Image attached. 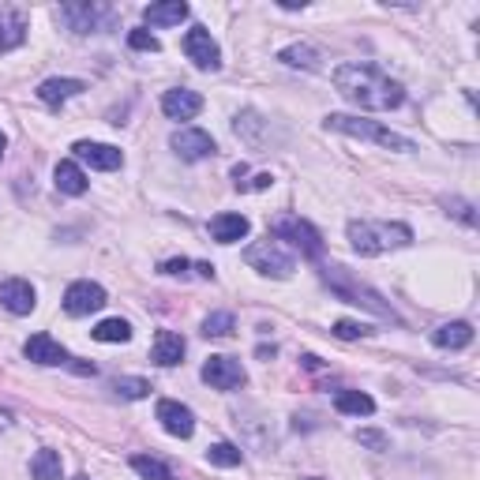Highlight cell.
Here are the masks:
<instances>
[{"instance_id": "cell-30", "label": "cell", "mask_w": 480, "mask_h": 480, "mask_svg": "<svg viewBox=\"0 0 480 480\" xmlns=\"http://www.w3.org/2000/svg\"><path fill=\"white\" fill-rule=\"evenodd\" d=\"M113 394L124 398V402H139V398L151 394V383L139 379V375H120V379L113 383Z\"/></svg>"}, {"instance_id": "cell-31", "label": "cell", "mask_w": 480, "mask_h": 480, "mask_svg": "<svg viewBox=\"0 0 480 480\" xmlns=\"http://www.w3.org/2000/svg\"><path fill=\"white\" fill-rule=\"evenodd\" d=\"M233 327H236L233 312H211L203 319V338H229Z\"/></svg>"}, {"instance_id": "cell-8", "label": "cell", "mask_w": 480, "mask_h": 480, "mask_svg": "<svg viewBox=\"0 0 480 480\" xmlns=\"http://www.w3.org/2000/svg\"><path fill=\"white\" fill-rule=\"evenodd\" d=\"M184 57L196 64L199 72H218L221 68V50H218V42L211 38L206 27H191L184 35Z\"/></svg>"}, {"instance_id": "cell-25", "label": "cell", "mask_w": 480, "mask_h": 480, "mask_svg": "<svg viewBox=\"0 0 480 480\" xmlns=\"http://www.w3.org/2000/svg\"><path fill=\"white\" fill-rule=\"evenodd\" d=\"M94 334V342H105V345H124V342H132V323L128 319H102L98 327L90 330Z\"/></svg>"}, {"instance_id": "cell-4", "label": "cell", "mask_w": 480, "mask_h": 480, "mask_svg": "<svg viewBox=\"0 0 480 480\" xmlns=\"http://www.w3.org/2000/svg\"><path fill=\"white\" fill-rule=\"evenodd\" d=\"M323 128H327V132L353 135V139H372V143H379V147L398 151V154L417 151V147H413V139H406V135L391 132V128H383L379 120H364V117H349V113H330V117L323 120Z\"/></svg>"}, {"instance_id": "cell-36", "label": "cell", "mask_w": 480, "mask_h": 480, "mask_svg": "<svg viewBox=\"0 0 480 480\" xmlns=\"http://www.w3.org/2000/svg\"><path fill=\"white\" fill-rule=\"evenodd\" d=\"M188 259H166L162 263V275H173V278H177V275H188Z\"/></svg>"}, {"instance_id": "cell-24", "label": "cell", "mask_w": 480, "mask_h": 480, "mask_svg": "<svg viewBox=\"0 0 480 480\" xmlns=\"http://www.w3.org/2000/svg\"><path fill=\"white\" fill-rule=\"evenodd\" d=\"M53 181H57V191H64V196H83L87 191V173L75 162H57Z\"/></svg>"}, {"instance_id": "cell-16", "label": "cell", "mask_w": 480, "mask_h": 480, "mask_svg": "<svg viewBox=\"0 0 480 480\" xmlns=\"http://www.w3.org/2000/svg\"><path fill=\"white\" fill-rule=\"evenodd\" d=\"M162 113H166L169 120H191V117L203 113V98H199L196 90H188V87L166 90V94H162Z\"/></svg>"}, {"instance_id": "cell-14", "label": "cell", "mask_w": 480, "mask_h": 480, "mask_svg": "<svg viewBox=\"0 0 480 480\" xmlns=\"http://www.w3.org/2000/svg\"><path fill=\"white\" fill-rule=\"evenodd\" d=\"M75 158L79 162H87L90 169H102V173H113L124 166V154L117 147H109V143H90V139H79L75 143Z\"/></svg>"}, {"instance_id": "cell-9", "label": "cell", "mask_w": 480, "mask_h": 480, "mask_svg": "<svg viewBox=\"0 0 480 480\" xmlns=\"http://www.w3.org/2000/svg\"><path fill=\"white\" fill-rule=\"evenodd\" d=\"M203 383H211L214 391H236L248 383V372L233 357H211L203 364Z\"/></svg>"}, {"instance_id": "cell-34", "label": "cell", "mask_w": 480, "mask_h": 480, "mask_svg": "<svg viewBox=\"0 0 480 480\" xmlns=\"http://www.w3.org/2000/svg\"><path fill=\"white\" fill-rule=\"evenodd\" d=\"M443 206H446V214H454L458 221H466V226H476L473 203H466V199H443Z\"/></svg>"}, {"instance_id": "cell-18", "label": "cell", "mask_w": 480, "mask_h": 480, "mask_svg": "<svg viewBox=\"0 0 480 480\" xmlns=\"http://www.w3.org/2000/svg\"><path fill=\"white\" fill-rule=\"evenodd\" d=\"M87 83L83 79H45V83L38 87V98L50 105V109H60L68 98H75V94H83Z\"/></svg>"}, {"instance_id": "cell-21", "label": "cell", "mask_w": 480, "mask_h": 480, "mask_svg": "<svg viewBox=\"0 0 480 480\" xmlns=\"http://www.w3.org/2000/svg\"><path fill=\"white\" fill-rule=\"evenodd\" d=\"M248 218L244 214H218L211 218V236L218 240V244H236V240L248 236Z\"/></svg>"}, {"instance_id": "cell-1", "label": "cell", "mask_w": 480, "mask_h": 480, "mask_svg": "<svg viewBox=\"0 0 480 480\" xmlns=\"http://www.w3.org/2000/svg\"><path fill=\"white\" fill-rule=\"evenodd\" d=\"M334 79V90L342 94L345 102H353L360 109H372V113H391L406 102V90L398 79H391L383 68L375 64H364V60H353V64H342V68L330 72Z\"/></svg>"}, {"instance_id": "cell-3", "label": "cell", "mask_w": 480, "mask_h": 480, "mask_svg": "<svg viewBox=\"0 0 480 480\" xmlns=\"http://www.w3.org/2000/svg\"><path fill=\"white\" fill-rule=\"evenodd\" d=\"M323 282L330 285V293H338L342 300H349V304H357V308H368V312H375L379 319H391V323H402L398 319V312L391 308L387 300H383L372 285H364V282H357L353 275H349L345 267H327L323 270Z\"/></svg>"}, {"instance_id": "cell-5", "label": "cell", "mask_w": 480, "mask_h": 480, "mask_svg": "<svg viewBox=\"0 0 480 480\" xmlns=\"http://www.w3.org/2000/svg\"><path fill=\"white\" fill-rule=\"evenodd\" d=\"M244 263L252 270H259V275H267V278H290L293 267H297L293 252L285 248V240H278V236H267V240L248 244L244 248Z\"/></svg>"}, {"instance_id": "cell-17", "label": "cell", "mask_w": 480, "mask_h": 480, "mask_svg": "<svg viewBox=\"0 0 480 480\" xmlns=\"http://www.w3.org/2000/svg\"><path fill=\"white\" fill-rule=\"evenodd\" d=\"M188 353V345L177 330H158L154 334V345H151V360L154 364H162V368H173V364H181Z\"/></svg>"}, {"instance_id": "cell-40", "label": "cell", "mask_w": 480, "mask_h": 480, "mask_svg": "<svg viewBox=\"0 0 480 480\" xmlns=\"http://www.w3.org/2000/svg\"><path fill=\"white\" fill-rule=\"evenodd\" d=\"M4 147H8V139H4V132H0V154H4Z\"/></svg>"}, {"instance_id": "cell-35", "label": "cell", "mask_w": 480, "mask_h": 480, "mask_svg": "<svg viewBox=\"0 0 480 480\" xmlns=\"http://www.w3.org/2000/svg\"><path fill=\"white\" fill-rule=\"evenodd\" d=\"M357 443L360 446H372V451H387V446H391V439L383 436V431H372V428H360L357 431Z\"/></svg>"}, {"instance_id": "cell-26", "label": "cell", "mask_w": 480, "mask_h": 480, "mask_svg": "<svg viewBox=\"0 0 480 480\" xmlns=\"http://www.w3.org/2000/svg\"><path fill=\"white\" fill-rule=\"evenodd\" d=\"M282 64H290V68H304V72H319V50H312V45H285V50L278 53Z\"/></svg>"}, {"instance_id": "cell-23", "label": "cell", "mask_w": 480, "mask_h": 480, "mask_svg": "<svg viewBox=\"0 0 480 480\" xmlns=\"http://www.w3.org/2000/svg\"><path fill=\"white\" fill-rule=\"evenodd\" d=\"M473 342V327L469 323H443L439 330H431V345H439V349H466Z\"/></svg>"}, {"instance_id": "cell-33", "label": "cell", "mask_w": 480, "mask_h": 480, "mask_svg": "<svg viewBox=\"0 0 480 480\" xmlns=\"http://www.w3.org/2000/svg\"><path fill=\"white\" fill-rule=\"evenodd\" d=\"M128 45L139 50V53H158V50H162V42H158L151 30H132V35H128Z\"/></svg>"}, {"instance_id": "cell-15", "label": "cell", "mask_w": 480, "mask_h": 480, "mask_svg": "<svg viewBox=\"0 0 480 480\" xmlns=\"http://www.w3.org/2000/svg\"><path fill=\"white\" fill-rule=\"evenodd\" d=\"M23 353H27V360H35V364H42V368H60V364L72 360L68 349H64L57 338H50V334H35V338H27Z\"/></svg>"}, {"instance_id": "cell-39", "label": "cell", "mask_w": 480, "mask_h": 480, "mask_svg": "<svg viewBox=\"0 0 480 480\" xmlns=\"http://www.w3.org/2000/svg\"><path fill=\"white\" fill-rule=\"evenodd\" d=\"M282 8L285 12H297V8H304V0H282Z\"/></svg>"}, {"instance_id": "cell-13", "label": "cell", "mask_w": 480, "mask_h": 480, "mask_svg": "<svg viewBox=\"0 0 480 480\" xmlns=\"http://www.w3.org/2000/svg\"><path fill=\"white\" fill-rule=\"evenodd\" d=\"M38 304V293L35 285L27 278H4L0 282V308H8L12 315H30Z\"/></svg>"}, {"instance_id": "cell-42", "label": "cell", "mask_w": 480, "mask_h": 480, "mask_svg": "<svg viewBox=\"0 0 480 480\" xmlns=\"http://www.w3.org/2000/svg\"><path fill=\"white\" fill-rule=\"evenodd\" d=\"M79 480H87V476H79Z\"/></svg>"}, {"instance_id": "cell-29", "label": "cell", "mask_w": 480, "mask_h": 480, "mask_svg": "<svg viewBox=\"0 0 480 480\" xmlns=\"http://www.w3.org/2000/svg\"><path fill=\"white\" fill-rule=\"evenodd\" d=\"M132 469L143 476V480H173V473H169V466L162 458H151V454H135L132 458Z\"/></svg>"}, {"instance_id": "cell-38", "label": "cell", "mask_w": 480, "mask_h": 480, "mask_svg": "<svg viewBox=\"0 0 480 480\" xmlns=\"http://www.w3.org/2000/svg\"><path fill=\"white\" fill-rule=\"evenodd\" d=\"M196 270H199L203 278H214V267H211V263H196Z\"/></svg>"}, {"instance_id": "cell-28", "label": "cell", "mask_w": 480, "mask_h": 480, "mask_svg": "<svg viewBox=\"0 0 480 480\" xmlns=\"http://www.w3.org/2000/svg\"><path fill=\"white\" fill-rule=\"evenodd\" d=\"M206 461H211V466H221V469H233L244 461V454H240V446H233V443H211L206 446Z\"/></svg>"}, {"instance_id": "cell-27", "label": "cell", "mask_w": 480, "mask_h": 480, "mask_svg": "<svg viewBox=\"0 0 480 480\" xmlns=\"http://www.w3.org/2000/svg\"><path fill=\"white\" fill-rule=\"evenodd\" d=\"M60 473H64V466H60V454L57 451H38L35 458H30V476L35 480H60Z\"/></svg>"}, {"instance_id": "cell-41", "label": "cell", "mask_w": 480, "mask_h": 480, "mask_svg": "<svg viewBox=\"0 0 480 480\" xmlns=\"http://www.w3.org/2000/svg\"><path fill=\"white\" fill-rule=\"evenodd\" d=\"M312 480H323V476H312Z\"/></svg>"}, {"instance_id": "cell-2", "label": "cell", "mask_w": 480, "mask_h": 480, "mask_svg": "<svg viewBox=\"0 0 480 480\" xmlns=\"http://www.w3.org/2000/svg\"><path fill=\"white\" fill-rule=\"evenodd\" d=\"M349 244H353L357 255H387L413 244V229L406 221H375V218H353L349 221Z\"/></svg>"}, {"instance_id": "cell-20", "label": "cell", "mask_w": 480, "mask_h": 480, "mask_svg": "<svg viewBox=\"0 0 480 480\" xmlns=\"http://www.w3.org/2000/svg\"><path fill=\"white\" fill-rule=\"evenodd\" d=\"M143 19L151 27H177L188 19V4L184 0H162V4H147L143 8Z\"/></svg>"}, {"instance_id": "cell-11", "label": "cell", "mask_w": 480, "mask_h": 480, "mask_svg": "<svg viewBox=\"0 0 480 480\" xmlns=\"http://www.w3.org/2000/svg\"><path fill=\"white\" fill-rule=\"evenodd\" d=\"M169 147L177 151L184 162H203V158H211V154H218V147H214V139L206 135V132H199V128H181V132H173V139H169Z\"/></svg>"}, {"instance_id": "cell-7", "label": "cell", "mask_w": 480, "mask_h": 480, "mask_svg": "<svg viewBox=\"0 0 480 480\" xmlns=\"http://www.w3.org/2000/svg\"><path fill=\"white\" fill-rule=\"evenodd\" d=\"M60 19L68 23L75 35H94V30L113 27V8H109V4H87V0H75V4H60Z\"/></svg>"}, {"instance_id": "cell-6", "label": "cell", "mask_w": 480, "mask_h": 480, "mask_svg": "<svg viewBox=\"0 0 480 480\" xmlns=\"http://www.w3.org/2000/svg\"><path fill=\"white\" fill-rule=\"evenodd\" d=\"M270 236L290 240V244L300 255H308V259H319V255H323V236H319V229L297 214H278L275 221H270Z\"/></svg>"}, {"instance_id": "cell-37", "label": "cell", "mask_w": 480, "mask_h": 480, "mask_svg": "<svg viewBox=\"0 0 480 480\" xmlns=\"http://www.w3.org/2000/svg\"><path fill=\"white\" fill-rule=\"evenodd\" d=\"M270 184H275V177H270V173H259V177H255L248 188H255V191H263V188H270Z\"/></svg>"}, {"instance_id": "cell-10", "label": "cell", "mask_w": 480, "mask_h": 480, "mask_svg": "<svg viewBox=\"0 0 480 480\" xmlns=\"http://www.w3.org/2000/svg\"><path fill=\"white\" fill-rule=\"evenodd\" d=\"M105 304V290L98 282H72L68 290H64V312L68 315H90V312H98Z\"/></svg>"}, {"instance_id": "cell-32", "label": "cell", "mask_w": 480, "mask_h": 480, "mask_svg": "<svg viewBox=\"0 0 480 480\" xmlns=\"http://www.w3.org/2000/svg\"><path fill=\"white\" fill-rule=\"evenodd\" d=\"M368 330L364 323H353V319H338V323H334V338H342V342H357V338H368Z\"/></svg>"}, {"instance_id": "cell-22", "label": "cell", "mask_w": 480, "mask_h": 480, "mask_svg": "<svg viewBox=\"0 0 480 480\" xmlns=\"http://www.w3.org/2000/svg\"><path fill=\"white\" fill-rule=\"evenodd\" d=\"M334 409L345 413V417H372L375 402H372V394H364V391H338L334 394Z\"/></svg>"}, {"instance_id": "cell-19", "label": "cell", "mask_w": 480, "mask_h": 480, "mask_svg": "<svg viewBox=\"0 0 480 480\" xmlns=\"http://www.w3.org/2000/svg\"><path fill=\"white\" fill-rule=\"evenodd\" d=\"M27 38V15L19 8H0V53L23 45Z\"/></svg>"}, {"instance_id": "cell-12", "label": "cell", "mask_w": 480, "mask_h": 480, "mask_svg": "<svg viewBox=\"0 0 480 480\" xmlns=\"http://www.w3.org/2000/svg\"><path fill=\"white\" fill-rule=\"evenodd\" d=\"M158 424L177 439L196 436V413H191L188 406H181V402H173V398H162V402H158Z\"/></svg>"}]
</instances>
